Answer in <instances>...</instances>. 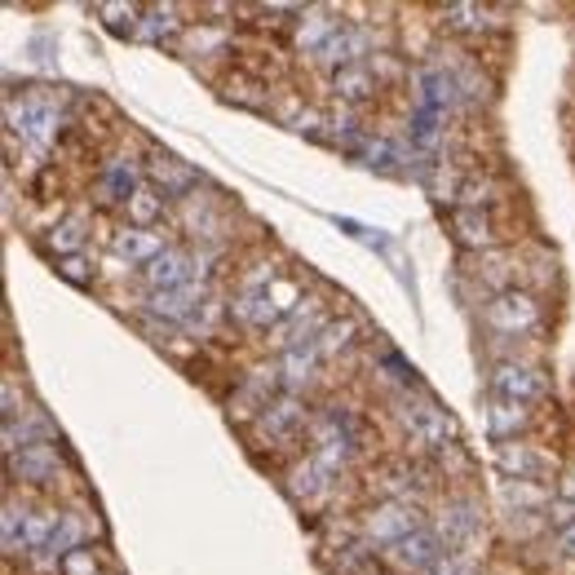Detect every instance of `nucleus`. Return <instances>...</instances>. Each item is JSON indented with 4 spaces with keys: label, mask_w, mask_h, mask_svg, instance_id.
<instances>
[{
    "label": "nucleus",
    "mask_w": 575,
    "mask_h": 575,
    "mask_svg": "<svg viewBox=\"0 0 575 575\" xmlns=\"http://www.w3.org/2000/svg\"><path fill=\"white\" fill-rule=\"evenodd\" d=\"M319 336H323V341L314 345V350H336V345H345V341H350V323H327Z\"/></svg>",
    "instance_id": "obj_29"
},
{
    "label": "nucleus",
    "mask_w": 575,
    "mask_h": 575,
    "mask_svg": "<svg viewBox=\"0 0 575 575\" xmlns=\"http://www.w3.org/2000/svg\"><path fill=\"white\" fill-rule=\"evenodd\" d=\"M505 501H514V505H549L540 487H522V483H509V487H505Z\"/></svg>",
    "instance_id": "obj_30"
},
{
    "label": "nucleus",
    "mask_w": 575,
    "mask_h": 575,
    "mask_svg": "<svg viewBox=\"0 0 575 575\" xmlns=\"http://www.w3.org/2000/svg\"><path fill=\"white\" fill-rule=\"evenodd\" d=\"M390 557L403 566V571H416V575H425L438 557H442V536L438 531H412V536H403L399 544H390Z\"/></svg>",
    "instance_id": "obj_2"
},
{
    "label": "nucleus",
    "mask_w": 575,
    "mask_h": 575,
    "mask_svg": "<svg viewBox=\"0 0 575 575\" xmlns=\"http://www.w3.org/2000/svg\"><path fill=\"white\" fill-rule=\"evenodd\" d=\"M496 465H501L509 479H536V474L544 470V460H540L536 451H527L522 442H505V447L496 451Z\"/></svg>",
    "instance_id": "obj_9"
},
{
    "label": "nucleus",
    "mask_w": 575,
    "mask_h": 575,
    "mask_svg": "<svg viewBox=\"0 0 575 575\" xmlns=\"http://www.w3.org/2000/svg\"><path fill=\"white\" fill-rule=\"evenodd\" d=\"M487 319H492L496 327H505V332L531 327V323H536V301H531L527 292H505V297H496V301H492Z\"/></svg>",
    "instance_id": "obj_5"
},
{
    "label": "nucleus",
    "mask_w": 575,
    "mask_h": 575,
    "mask_svg": "<svg viewBox=\"0 0 575 575\" xmlns=\"http://www.w3.org/2000/svg\"><path fill=\"white\" fill-rule=\"evenodd\" d=\"M557 549H562L566 557H575V527H566V531H557Z\"/></svg>",
    "instance_id": "obj_33"
},
{
    "label": "nucleus",
    "mask_w": 575,
    "mask_h": 575,
    "mask_svg": "<svg viewBox=\"0 0 575 575\" xmlns=\"http://www.w3.org/2000/svg\"><path fill=\"white\" fill-rule=\"evenodd\" d=\"M151 310H156V314H169V319H191V314L199 310V301H195V288L186 284V288L156 292V297H151Z\"/></svg>",
    "instance_id": "obj_10"
},
{
    "label": "nucleus",
    "mask_w": 575,
    "mask_h": 575,
    "mask_svg": "<svg viewBox=\"0 0 575 575\" xmlns=\"http://www.w3.org/2000/svg\"><path fill=\"white\" fill-rule=\"evenodd\" d=\"M235 314H240L244 323H271L279 310H275V301H271L266 292H257V288H253V292H244V297H240Z\"/></svg>",
    "instance_id": "obj_17"
},
{
    "label": "nucleus",
    "mask_w": 575,
    "mask_h": 575,
    "mask_svg": "<svg viewBox=\"0 0 575 575\" xmlns=\"http://www.w3.org/2000/svg\"><path fill=\"white\" fill-rule=\"evenodd\" d=\"M483 191H487V186H479V182H465V204H483Z\"/></svg>",
    "instance_id": "obj_34"
},
{
    "label": "nucleus",
    "mask_w": 575,
    "mask_h": 575,
    "mask_svg": "<svg viewBox=\"0 0 575 575\" xmlns=\"http://www.w3.org/2000/svg\"><path fill=\"white\" fill-rule=\"evenodd\" d=\"M372 76H368V67H345V71H336V93L345 97V102H364V97H372Z\"/></svg>",
    "instance_id": "obj_13"
},
{
    "label": "nucleus",
    "mask_w": 575,
    "mask_h": 575,
    "mask_svg": "<svg viewBox=\"0 0 575 575\" xmlns=\"http://www.w3.org/2000/svg\"><path fill=\"white\" fill-rule=\"evenodd\" d=\"M544 518H549V527H557V531L575 527V501H566V496L549 501V505H544Z\"/></svg>",
    "instance_id": "obj_25"
},
{
    "label": "nucleus",
    "mask_w": 575,
    "mask_h": 575,
    "mask_svg": "<svg viewBox=\"0 0 575 575\" xmlns=\"http://www.w3.org/2000/svg\"><path fill=\"white\" fill-rule=\"evenodd\" d=\"M474 527H479V518L465 509V505H456V509H447V518H442V540L447 544H460V540H465V536H474Z\"/></svg>",
    "instance_id": "obj_15"
},
{
    "label": "nucleus",
    "mask_w": 575,
    "mask_h": 575,
    "mask_svg": "<svg viewBox=\"0 0 575 575\" xmlns=\"http://www.w3.org/2000/svg\"><path fill=\"white\" fill-rule=\"evenodd\" d=\"M147 284H151L156 292L186 288V284H191V262H186L182 253H164V257H156V262L147 266Z\"/></svg>",
    "instance_id": "obj_7"
},
{
    "label": "nucleus",
    "mask_w": 575,
    "mask_h": 575,
    "mask_svg": "<svg viewBox=\"0 0 575 575\" xmlns=\"http://www.w3.org/2000/svg\"><path fill=\"white\" fill-rule=\"evenodd\" d=\"M58 566H62V575H97L93 549H71L67 557H58Z\"/></svg>",
    "instance_id": "obj_24"
},
{
    "label": "nucleus",
    "mask_w": 575,
    "mask_h": 575,
    "mask_svg": "<svg viewBox=\"0 0 575 575\" xmlns=\"http://www.w3.org/2000/svg\"><path fill=\"white\" fill-rule=\"evenodd\" d=\"M49 549H54V557H67L71 549H80V518L76 514H62V527H58Z\"/></svg>",
    "instance_id": "obj_22"
},
{
    "label": "nucleus",
    "mask_w": 575,
    "mask_h": 575,
    "mask_svg": "<svg viewBox=\"0 0 575 575\" xmlns=\"http://www.w3.org/2000/svg\"><path fill=\"white\" fill-rule=\"evenodd\" d=\"M160 32H173V10H156L151 23L142 27V36H160Z\"/></svg>",
    "instance_id": "obj_32"
},
{
    "label": "nucleus",
    "mask_w": 575,
    "mask_h": 575,
    "mask_svg": "<svg viewBox=\"0 0 575 575\" xmlns=\"http://www.w3.org/2000/svg\"><path fill=\"white\" fill-rule=\"evenodd\" d=\"M479 14H483L479 5H447V23H451V27H460V32L483 27V19H479Z\"/></svg>",
    "instance_id": "obj_26"
},
{
    "label": "nucleus",
    "mask_w": 575,
    "mask_h": 575,
    "mask_svg": "<svg viewBox=\"0 0 575 575\" xmlns=\"http://www.w3.org/2000/svg\"><path fill=\"white\" fill-rule=\"evenodd\" d=\"M323 483H327V474L314 465V460H310V465H297V470H292V496H314Z\"/></svg>",
    "instance_id": "obj_21"
},
{
    "label": "nucleus",
    "mask_w": 575,
    "mask_h": 575,
    "mask_svg": "<svg viewBox=\"0 0 575 575\" xmlns=\"http://www.w3.org/2000/svg\"><path fill=\"white\" fill-rule=\"evenodd\" d=\"M97 14H106V23H111V32H134V5H102Z\"/></svg>",
    "instance_id": "obj_27"
},
{
    "label": "nucleus",
    "mask_w": 575,
    "mask_h": 575,
    "mask_svg": "<svg viewBox=\"0 0 575 575\" xmlns=\"http://www.w3.org/2000/svg\"><path fill=\"white\" fill-rule=\"evenodd\" d=\"M58 527H62V514H58V509H32V514H27V544H54Z\"/></svg>",
    "instance_id": "obj_14"
},
{
    "label": "nucleus",
    "mask_w": 575,
    "mask_h": 575,
    "mask_svg": "<svg viewBox=\"0 0 575 575\" xmlns=\"http://www.w3.org/2000/svg\"><path fill=\"white\" fill-rule=\"evenodd\" d=\"M151 173L164 182V195H182V191H191V186H195V173H191V169H182L173 156H156V160H151Z\"/></svg>",
    "instance_id": "obj_11"
},
{
    "label": "nucleus",
    "mask_w": 575,
    "mask_h": 575,
    "mask_svg": "<svg viewBox=\"0 0 575 575\" xmlns=\"http://www.w3.org/2000/svg\"><path fill=\"white\" fill-rule=\"evenodd\" d=\"M416 514H421V509H416V505H403V501L381 505V509L368 514V531H372L377 540H386V544H399L403 536L421 531V518H416Z\"/></svg>",
    "instance_id": "obj_3"
},
{
    "label": "nucleus",
    "mask_w": 575,
    "mask_h": 575,
    "mask_svg": "<svg viewBox=\"0 0 575 575\" xmlns=\"http://www.w3.org/2000/svg\"><path fill=\"white\" fill-rule=\"evenodd\" d=\"M10 465H14V474H23L32 483H49L58 474V451L49 442H27L19 456H10Z\"/></svg>",
    "instance_id": "obj_4"
},
{
    "label": "nucleus",
    "mask_w": 575,
    "mask_h": 575,
    "mask_svg": "<svg viewBox=\"0 0 575 575\" xmlns=\"http://www.w3.org/2000/svg\"><path fill=\"white\" fill-rule=\"evenodd\" d=\"M164 212V195H156V191H147V186H138V195L129 199V217L142 226V230H151V221Z\"/></svg>",
    "instance_id": "obj_16"
},
{
    "label": "nucleus",
    "mask_w": 575,
    "mask_h": 575,
    "mask_svg": "<svg viewBox=\"0 0 575 575\" xmlns=\"http://www.w3.org/2000/svg\"><path fill=\"white\" fill-rule=\"evenodd\" d=\"M456 240L460 244H470V249H483V244H492V226H487V217L483 212H456Z\"/></svg>",
    "instance_id": "obj_12"
},
{
    "label": "nucleus",
    "mask_w": 575,
    "mask_h": 575,
    "mask_svg": "<svg viewBox=\"0 0 575 575\" xmlns=\"http://www.w3.org/2000/svg\"><path fill=\"white\" fill-rule=\"evenodd\" d=\"M314 345H297V350H288L284 355V368H288V381L297 386V381H310V372H314Z\"/></svg>",
    "instance_id": "obj_20"
},
{
    "label": "nucleus",
    "mask_w": 575,
    "mask_h": 575,
    "mask_svg": "<svg viewBox=\"0 0 575 575\" xmlns=\"http://www.w3.org/2000/svg\"><path fill=\"white\" fill-rule=\"evenodd\" d=\"M394 160H399V151H394L390 142H372V147H368V164H372V169H394Z\"/></svg>",
    "instance_id": "obj_31"
},
{
    "label": "nucleus",
    "mask_w": 575,
    "mask_h": 575,
    "mask_svg": "<svg viewBox=\"0 0 575 575\" xmlns=\"http://www.w3.org/2000/svg\"><path fill=\"white\" fill-rule=\"evenodd\" d=\"M58 275L71 279V284H89V279H93V271H89L84 257H58Z\"/></svg>",
    "instance_id": "obj_28"
},
{
    "label": "nucleus",
    "mask_w": 575,
    "mask_h": 575,
    "mask_svg": "<svg viewBox=\"0 0 575 575\" xmlns=\"http://www.w3.org/2000/svg\"><path fill=\"white\" fill-rule=\"evenodd\" d=\"M562 496H566V501H575V470L562 479Z\"/></svg>",
    "instance_id": "obj_35"
},
{
    "label": "nucleus",
    "mask_w": 575,
    "mask_h": 575,
    "mask_svg": "<svg viewBox=\"0 0 575 575\" xmlns=\"http://www.w3.org/2000/svg\"><path fill=\"white\" fill-rule=\"evenodd\" d=\"M80 240H84V230H80V226H54V235H49L45 244H49L54 253H62V257H76Z\"/></svg>",
    "instance_id": "obj_23"
},
{
    "label": "nucleus",
    "mask_w": 575,
    "mask_h": 575,
    "mask_svg": "<svg viewBox=\"0 0 575 575\" xmlns=\"http://www.w3.org/2000/svg\"><path fill=\"white\" fill-rule=\"evenodd\" d=\"M522 421H527V407H522V403L496 399V407H492V429H496V434H514V429H522Z\"/></svg>",
    "instance_id": "obj_19"
},
{
    "label": "nucleus",
    "mask_w": 575,
    "mask_h": 575,
    "mask_svg": "<svg viewBox=\"0 0 575 575\" xmlns=\"http://www.w3.org/2000/svg\"><path fill=\"white\" fill-rule=\"evenodd\" d=\"M407 425H412V434L421 438V442H429V447H451V438H456V421L447 416V412H438V407H416L412 416H407Z\"/></svg>",
    "instance_id": "obj_6"
},
{
    "label": "nucleus",
    "mask_w": 575,
    "mask_h": 575,
    "mask_svg": "<svg viewBox=\"0 0 575 575\" xmlns=\"http://www.w3.org/2000/svg\"><path fill=\"white\" fill-rule=\"evenodd\" d=\"M115 249H120L129 262H142V266H151L156 257H164V253H169V249L160 244V235H151V230H142V226L125 230V235L115 240Z\"/></svg>",
    "instance_id": "obj_8"
},
{
    "label": "nucleus",
    "mask_w": 575,
    "mask_h": 575,
    "mask_svg": "<svg viewBox=\"0 0 575 575\" xmlns=\"http://www.w3.org/2000/svg\"><path fill=\"white\" fill-rule=\"evenodd\" d=\"M301 403L297 399H284V403H271V412L262 416V425L266 429H275V434H284V429H292V425H301Z\"/></svg>",
    "instance_id": "obj_18"
},
{
    "label": "nucleus",
    "mask_w": 575,
    "mask_h": 575,
    "mask_svg": "<svg viewBox=\"0 0 575 575\" xmlns=\"http://www.w3.org/2000/svg\"><path fill=\"white\" fill-rule=\"evenodd\" d=\"M492 390H496L501 399H509V403H527V399H544V394H549V381H544V372H536V368H527V364H501V368L492 372Z\"/></svg>",
    "instance_id": "obj_1"
}]
</instances>
